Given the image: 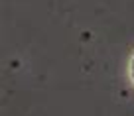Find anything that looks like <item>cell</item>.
Masks as SVG:
<instances>
[{"label":"cell","instance_id":"cell-1","mask_svg":"<svg viewBox=\"0 0 134 116\" xmlns=\"http://www.w3.org/2000/svg\"><path fill=\"white\" fill-rule=\"evenodd\" d=\"M132 77H134V61H132Z\"/></svg>","mask_w":134,"mask_h":116}]
</instances>
